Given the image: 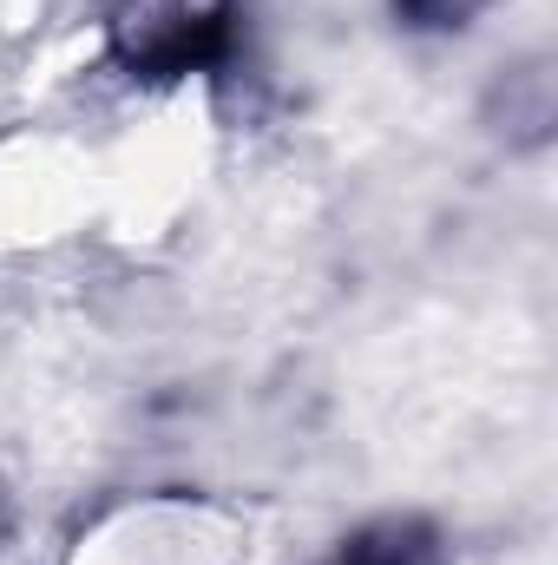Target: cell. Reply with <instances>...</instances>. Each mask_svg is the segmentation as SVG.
Listing matches in <instances>:
<instances>
[{
  "label": "cell",
  "mask_w": 558,
  "mask_h": 565,
  "mask_svg": "<svg viewBox=\"0 0 558 565\" xmlns=\"http://www.w3.org/2000/svg\"><path fill=\"white\" fill-rule=\"evenodd\" d=\"M342 565H427V540L415 526H382V533L355 540Z\"/></svg>",
  "instance_id": "obj_3"
},
{
  "label": "cell",
  "mask_w": 558,
  "mask_h": 565,
  "mask_svg": "<svg viewBox=\"0 0 558 565\" xmlns=\"http://www.w3.org/2000/svg\"><path fill=\"white\" fill-rule=\"evenodd\" d=\"M230 46V0H126L119 53L132 73L184 79L217 66Z\"/></svg>",
  "instance_id": "obj_1"
},
{
  "label": "cell",
  "mask_w": 558,
  "mask_h": 565,
  "mask_svg": "<svg viewBox=\"0 0 558 565\" xmlns=\"http://www.w3.org/2000/svg\"><path fill=\"white\" fill-rule=\"evenodd\" d=\"M486 7H493V0H395L401 26H415V33H453V26H473Z\"/></svg>",
  "instance_id": "obj_4"
},
{
  "label": "cell",
  "mask_w": 558,
  "mask_h": 565,
  "mask_svg": "<svg viewBox=\"0 0 558 565\" xmlns=\"http://www.w3.org/2000/svg\"><path fill=\"white\" fill-rule=\"evenodd\" d=\"M500 99H506V132L513 139H546V126H552V73H546V60L513 66Z\"/></svg>",
  "instance_id": "obj_2"
}]
</instances>
